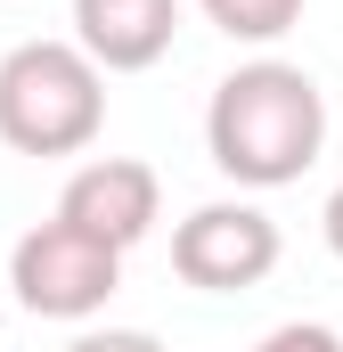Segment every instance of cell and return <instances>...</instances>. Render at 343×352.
Instances as JSON below:
<instances>
[{"mask_svg":"<svg viewBox=\"0 0 343 352\" xmlns=\"http://www.w3.org/2000/svg\"><path fill=\"white\" fill-rule=\"evenodd\" d=\"M204 148L237 188H286L327 148V90L286 58H254V66L221 74L213 107H204Z\"/></svg>","mask_w":343,"mask_h":352,"instance_id":"1","label":"cell"},{"mask_svg":"<svg viewBox=\"0 0 343 352\" xmlns=\"http://www.w3.org/2000/svg\"><path fill=\"white\" fill-rule=\"evenodd\" d=\"M106 131V74L74 41H16L0 58V148L82 156Z\"/></svg>","mask_w":343,"mask_h":352,"instance_id":"2","label":"cell"},{"mask_svg":"<svg viewBox=\"0 0 343 352\" xmlns=\"http://www.w3.org/2000/svg\"><path fill=\"white\" fill-rule=\"evenodd\" d=\"M8 287H16V303L33 320H98L106 295L123 287V254L49 213V221H33L8 246Z\"/></svg>","mask_w":343,"mask_h":352,"instance_id":"3","label":"cell"},{"mask_svg":"<svg viewBox=\"0 0 343 352\" xmlns=\"http://www.w3.org/2000/svg\"><path fill=\"white\" fill-rule=\"evenodd\" d=\"M172 270L204 295H237L261 287L278 270V221L246 205V197H221V205H196L180 230H172Z\"/></svg>","mask_w":343,"mask_h":352,"instance_id":"4","label":"cell"},{"mask_svg":"<svg viewBox=\"0 0 343 352\" xmlns=\"http://www.w3.org/2000/svg\"><path fill=\"white\" fill-rule=\"evenodd\" d=\"M156 213H164V180L139 156H90L82 173L66 180V197H58V221L98 238V246H115V254H131L156 230Z\"/></svg>","mask_w":343,"mask_h":352,"instance_id":"5","label":"cell"},{"mask_svg":"<svg viewBox=\"0 0 343 352\" xmlns=\"http://www.w3.org/2000/svg\"><path fill=\"white\" fill-rule=\"evenodd\" d=\"M180 0H74V50L98 74H147L172 58Z\"/></svg>","mask_w":343,"mask_h":352,"instance_id":"6","label":"cell"},{"mask_svg":"<svg viewBox=\"0 0 343 352\" xmlns=\"http://www.w3.org/2000/svg\"><path fill=\"white\" fill-rule=\"evenodd\" d=\"M229 41H278V33H294L303 25V0H196Z\"/></svg>","mask_w":343,"mask_h":352,"instance_id":"7","label":"cell"},{"mask_svg":"<svg viewBox=\"0 0 343 352\" xmlns=\"http://www.w3.org/2000/svg\"><path fill=\"white\" fill-rule=\"evenodd\" d=\"M254 352H343V336L327 320H286V328H270Z\"/></svg>","mask_w":343,"mask_h":352,"instance_id":"8","label":"cell"},{"mask_svg":"<svg viewBox=\"0 0 343 352\" xmlns=\"http://www.w3.org/2000/svg\"><path fill=\"white\" fill-rule=\"evenodd\" d=\"M66 352H164V344H156L147 328H82Z\"/></svg>","mask_w":343,"mask_h":352,"instance_id":"9","label":"cell"},{"mask_svg":"<svg viewBox=\"0 0 343 352\" xmlns=\"http://www.w3.org/2000/svg\"><path fill=\"white\" fill-rule=\"evenodd\" d=\"M319 221H327V254H335V263H343V188H335V197H327V213H319Z\"/></svg>","mask_w":343,"mask_h":352,"instance_id":"10","label":"cell"}]
</instances>
